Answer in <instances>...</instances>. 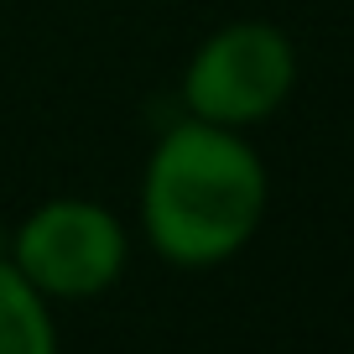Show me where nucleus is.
I'll return each mask as SVG.
<instances>
[{
    "label": "nucleus",
    "mask_w": 354,
    "mask_h": 354,
    "mask_svg": "<svg viewBox=\"0 0 354 354\" xmlns=\"http://www.w3.org/2000/svg\"><path fill=\"white\" fill-rule=\"evenodd\" d=\"M297 88V47L271 21H230L198 42L183 73V104L193 120L250 131L271 120Z\"/></svg>",
    "instance_id": "3"
},
{
    "label": "nucleus",
    "mask_w": 354,
    "mask_h": 354,
    "mask_svg": "<svg viewBox=\"0 0 354 354\" xmlns=\"http://www.w3.org/2000/svg\"><path fill=\"white\" fill-rule=\"evenodd\" d=\"M53 302L6 261L0 250V354H57Z\"/></svg>",
    "instance_id": "4"
},
{
    "label": "nucleus",
    "mask_w": 354,
    "mask_h": 354,
    "mask_svg": "<svg viewBox=\"0 0 354 354\" xmlns=\"http://www.w3.org/2000/svg\"><path fill=\"white\" fill-rule=\"evenodd\" d=\"M6 261L47 302H88L125 277L131 234L94 198H47L11 230Z\"/></svg>",
    "instance_id": "2"
},
{
    "label": "nucleus",
    "mask_w": 354,
    "mask_h": 354,
    "mask_svg": "<svg viewBox=\"0 0 354 354\" xmlns=\"http://www.w3.org/2000/svg\"><path fill=\"white\" fill-rule=\"evenodd\" d=\"M271 172L245 131L183 120L151 146L141 172V230L167 266L209 271L261 234Z\"/></svg>",
    "instance_id": "1"
}]
</instances>
